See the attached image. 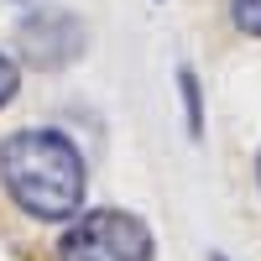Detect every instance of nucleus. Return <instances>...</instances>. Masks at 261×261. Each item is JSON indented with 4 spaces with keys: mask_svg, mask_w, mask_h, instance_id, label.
<instances>
[{
    "mask_svg": "<svg viewBox=\"0 0 261 261\" xmlns=\"http://www.w3.org/2000/svg\"><path fill=\"white\" fill-rule=\"evenodd\" d=\"M0 188L11 193V204L27 220L58 225V220H73L84 209L89 172H84L79 146L63 130L27 125V130H11L0 141Z\"/></svg>",
    "mask_w": 261,
    "mask_h": 261,
    "instance_id": "nucleus-1",
    "label": "nucleus"
},
{
    "mask_svg": "<svg viewBox=\"0 0 261 261\" xmlns=\"http://www.w3.org/2000/svg\"><path fill=\"white\" fill-rule=\"evenodd\" d=\"M58 261H151V230L130 209H89L63 230Z\"/></svg>",
    "mask_w": 261,
    "mask_h": 261,
    "instance_id": "nucleus-2",
    "label": "nucleus"
},
{
    "mask_svg": "<svg viewBox=\"0 0 261 261\" xmlns=\"http://www.w3.org/2000/svg\"><path fill=\"white\" fill-rule=\"evenodd\" d=\"M73 42H84V32H79V21L68 11H37L32 21H21V47H32V63H42V68L73 63L84 53Z\"/></svg>",
    "mask_w": 261,
    "mask_h": 261,
    "instance_id": "nucleus-3",
    "label": "nucleus"
},
{
    "mask_svg": "<svg viewBox=\"0 0 261 261\" xmlns=\"http://www.w3.org/2000/svg\"><path fill=\"white\" fill-rule=\"evenodd\" d=\"M178 89H183V110H188V130L199 136L204 130V115H199V79H193V68H178Z\"/></svg>",
    "mask_w": 261,
    "mask_h": 261,
    "instance_id": "nucleus-4",
    "label": "nucleus"
},
{
    "mask_svg": "<svg viewBox=\"0 0 261 261\" xmlns=\"http://www.w3.org/2000/svg\"><path fill=\"white\" fill-rule=\"evenodd\" d=\"M230 16L246 37H261V0H230Z\"/></svg>",
    "mask_w": 261,
    "mask_h": 261,
    "instance_id": "nucleus-5",
    "label": "nucleus"
},
{
    "mask_svg": "<svg viewBox=\"0 0 261 261\" xmlns=\"http://www.w3.org/2000/svg\"><path fill=\"white\" fill-rule=\"evenodd\" d=\"M16 89H21V68H16L6 53H0V105H11V99H16Z\"/></svg>",
    "mask_w": 261,
    "mask_h": 261,
    "instance_id": "nucleus-6",
    "label": "nucleus"
},
{
    "mask_svg": "<svg viewBox=\"0 0 261 261\" xmlns=\"http://www.w3.org/2000/svg\"><path fill=\"white\" fill-rule=\"evenodd\" d=\"M209 261H230V256H220V251H214V256H209Z\"/></svg>",
    "mask_w": 261,
    "mask_h": 261,
    "instance_id": "nucleus-7",
    "label": "nucleus"
},
{
    "mask_svg": "<svg viewBox=\"0 0 261 261\" xmlns=\"http://www.w3.org/2000/svg\"><path fill=\"white\" fill-rule=\"evenodd\" d=\"M256 178H261V157H256Z\"/></svg>",
    "mask_w": 261,
    "mask_h": 261,
    "instance_id": "nucleus-8",
    "label": "nucleus"
}]
</instances>
